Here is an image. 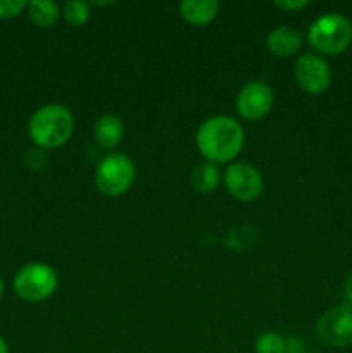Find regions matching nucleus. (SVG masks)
Segmentation results:
<instances>
[{"mask_svg": "<svg viewBox=\"0 0 352 353\" xmlns=\"http://www.w3.org/2000/svg\"><path fill=\"white\" fill-rule=\"evenodd\" d=\"M293 76L300 88L309 95H321L331 85V69L326 59L316 54H304L295 61Z\"/></svg>", "mask_w": 352, "mask_h": 353, "instance_id": "obj_8", "label": "nucleus"}, {"mask_svg": "<svg viewBox=\"0 0 352 353\" xmlns=\"http://www.w3.org/2000/svg\"><path fill=\"white\" fill-rule=\"evenodd\" d=\"M344 295H345V300H347V303H352V272L345 278L344 281Z\"/></svg>", "mask_w": 352, "mask_h": 353, "instance_id": "obj_20", "label": "nucleus"}, {"mask_svg": "<svg viewBox=\"0 0 352 353\" xmlns=\"http://www.w3.org/2000/svg\"><path fill=\"white\" fill-rule=\"evenodd\" d=\"M221 181L219 168L213 162H200L192 171V185L199 193H211Z\"/></svg>", "mask_w": 352, "mask_h": 353, "instance_id": "obj_14", "label": "nucleus"}, {"mask_svg": "<svg viewBox=\"0 0 352 353\" xmlns=\"http://www.w3.org/2000/svg\"><path fill=\"white\" fill-rule=\"evenodd\" d=\"M285 353H306V345L299 336L285 338Z\"/></svg>", "mask_w": 352, "mask_h": 353, "instance_id": "obj_19", "label": "nucleus"}, {"mask_svg": "<svg viewBox=\"0 0 352 353\" xmlns=\"http://www.w3.org/2000/svg\"><path fill=\"white\" fill-rule=\"evenodd\" d=\"M307 41L321 55H338L352 43V23L338 12H328L311 23Z\"/></svg>", "mask_w": 352, "mask_h": 353, "instance_id": "obj_3", "label": "nucleus"}, {"mask_svg": "<svg viewBox=\"0 0 352 353\" xmlns=\"http://www.w3.org/2000/svg\"><path fill=\"white\" fill-rule=\"evenodd\" d=\"M59 286V276L52 265L43 262H30L16 272L12 288L21 300L30 303L50 299Z\"/></svg>", "mask_w": 352, "mask_h": 353, "instance_id": "obj_4", "label": "nucleus"}, {"mask_svg": "<svg viewBox=\"0 0 352 353\" xmlns=\"http://www.w3.org/2000/svg\"><path fill=\"white\" fill-rule=\"evenodd\" d=\"M219 12L216 0H183L179 3V16L193 26H206L213 23Z\"/></svg>", "mask_w": 352, "mask_h": 353, "instance_id": "obj_12", "label": "nucleus"}, {"mask_svg": "<svg viewBox=\"0 0 352 353\" xmlns=\"http://www.w3.org/2000/svg\"><path fill=\"white\" fill-rule=\"evenodd\" d=\"M273 6L282 10H286V12H297V10L306 9L309 6V0H275Z\"/></svg>", "mask_w": 352, "mask_h": 353, "instance_id": "obj_18", "label": "nucleus"}, {"mask_svg": "<svg viewBox=\"0 0 352 353\" xmlns=\"http://www.w3.org/2000/svg\"><path fill=\"white\" fill-rule=\"evenodd\" d=\"M275 103V92L264 81H251L238 92L235 107L242 119L259 121L268 116Z\"/></svg>", "mask_w": 352, "mask_h": 353, "instance_id": "obj_9", "label": "nucleus"}, {"mask_svg": "<svg viewBox=\"0 0 352 353\" xmlns=\"http://www.w3.org/2000/svg\"><path fill=\"white\" fill-rule=\"evenodd\" d=\"M90 3L81 0H69L62 6V16L71 26H83L90 19Z\"/></svg>", "mask_w": 352, "mask_h": 353, "instance_id": "obj_15", "label": "nucleus"}, {"mask_svg": "<svg viewBox=\"0 0 352 353\" xmlns=\"http://www.w3.org/2000/svg\"><path fill=\"white\" fill-rule=\"evenodd\" d=\"M255 353H285V338L275 331H266L255 340Z\"/></svg>", "mask_w": 352, "mask_h": 353, "instance_id": "obj_16", "label": "nucleus"}, {"mask_svg": "<svg viewBox=\"0 0 352 353\" xmlns=\"http://www.w3.org/2000/svg\"><path fill=\"white\" fill-rule=\"evenodd\" d=\"M306 353H316V352H306Z\"/></svg>", "mask_w": 352, "mask_h": 353, "instance_id": "obj_23", "label": "nucleus"}, {"mask_svg": "<svg viewBox=\"0 0 352 353\" xmlns=\"http://www.w3.org/2000/svg\"><path fill=\"white\" fill-rule=\"evenodd\" d=\"M137 169L133 161L124 154H107L95 169V186L102 195L116 199L133 186Z\"/></svg>", "mask_w": 352, "mask_h": 353, "instance_id": "obj_5", "label": "nucleus"}, {"mask_svg": "<svg viewBox=\"0 0 352 353\" xmlns=\"http://www.w3.org/2000/svg\"><path fill=\"white\" fill-rule=\"evenodd\" d=\"M266 47L278 59L293 57L302 47V34L292 26H278L268 34Z\"/></svg>", "mask_w": 352, "mask_h": 353, "instance_id": "obj_10", "label": "nucleus"}, {"mask_svg": "<svg viewBox=\"0 0 352 353\" xmlns=\"http://www.w3.org/2000/svg\"><path fill=\"white\" fill-rule=\"evenodd\" d=\"M245 130L230 116H213L204 121L195 134V145L206 162L228 164L242 152Z\"/></svg>", "mask_w": 352, "mask_h": 353, "instance_id": "obj_1", "label": "nucleus"}, {"mask_svg": "<svg viewBox=\"0 0 352 353\" xmlns=\"http://www.w3.org/2000/svg\"><path fill=\"white\" fill-rule=\"evenodd\" d=\"M75 130L71 110L61 103H47L33 112L28 123L31 141L41 150L59 148L69 141Z\"/></svg>", "mask_w": 352, "mask_h": 353, "instance_id": "obj_2", "label": "nucleus"}, {"mask_svg": "<svg viewBox=\"0 0 352 353\" xmlns=\"http://www.w3.org/2000/svg\"><path fill=\"white\" fill-rule=\"evenodd\" d=\"M2 295H3V281L2 278H0V300H2Z\"/></svg>", "mask_w": 352, "mask_h": 353, "instance_id": "obj_22", "label": "nucleus"}, {"mask_svg": "<svg viewBox=\"0 0 352 353\" xmlns=\"http://www.w3.org/2000/svg\"><path fill=\"white\" fill-rule=\"evenodd\" d=\"M26 14L37 28H50L59 19V6L52 0H31L28 2Z\"/></svg>", "mask_w": 352, "mask_h": 353, "instance_id": "obj_13", "label": "nucleus"}, {"mask_svg": "<svg viewBox=\"0 0 352 353\" xmlns=\"http://www.w3.org/2000/svg\"><path fill=\"white\" fill-rule=\"evenodd\" d=\"M0 353H9V348H7L6 340H3L2 336H0Z\"/></svg>", "mask_w": 352, "mask_h": 353, "instance_id": "obj_21", "label": "nucleus"}, {"mask_svg": "<svg viewBox=\"0 0 352 353\" xmlns=\"http://www.w3.org/2000/svg\"><path fill=\"white\" fill-rule=\"evenodd\" d=\"M317 340L331 348H345L352 345V303H340L333 309L326 310L317 319L316 326Z\"/></svg>", "mask_w": 352, "mask_h": 353, "instance_id": "obj_6", "label": "nucleus"}, {"mask_svg": "<svg viewBox=\"0 0 352 353\" xmlns=\"http://www.w3.org/2000/svg\"><path fill=\"white\" fill-rule=\"evenodd\" d=\"M24 0H0V19H14L26 10Z\"/></svg>", "mask_w": 352, "mask_h": 353, "instance_id": "obj_17", "label": "nucleus"}, {"mask_svg": "<svg viewBox=\"0 0 352 353\" xmlns=\"http://www.w3.org/2000/svg\"><path fill=\"white\" fill-rule=\"evenodd\" d=\"M223 183L230 196L238 202H252L259 199L264 188L261 172L247 162H233L228 165L223 174Z\"/></svg>", "mask_w": 352, "mask_h": 353, "instance_id": "obj_7", "label": "nucleus"}, {"mask_svg": "<svg viewBox=\"0 0 352 353\" xmlns=\"http://www.w3.org/2000/svg\"><path fill=\"white\" fill-rule=\"evenodd\" d=\"M93 138L104 150H114L124 138V124L114 114H104L93 124Z\"/></svg>", "mask_w": 352, "mask_h": 353, "instance_id": "obj_11", "label": "nucleus"}]
</instances>
